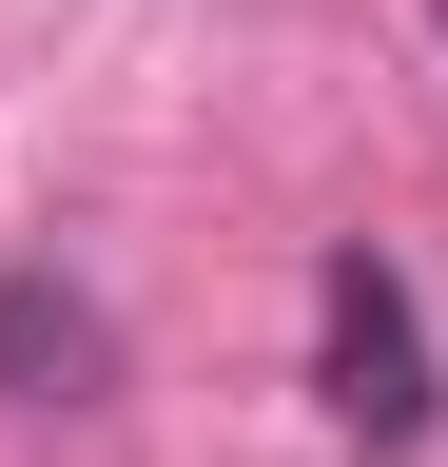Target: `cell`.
<instances>
[{
  "mask_svg": "<svg viewBox=\"0 0 448 467\" xmlns=\"http://www.w3.org/2000/svg\"><path fill=\"white\" fill-rule=\"evenodd\" d=\"M312 389H331V429L351 448H429V312H410V273L390 254H331L312 273Z\"/></svg>",
  "mask_w": 448,
  "mask_h": 467,
  "instance_id": "1",
  "label": "cell"
},
{
  "mask_svg": "<svg viewBox=\"0 0 448 467\" xmlns=\"http://www.w3.org/2000/svg\"><path fill=\"white\" fill-rule=\"evenodd\" d=\"M0 370H20V389H78V370H98V312L20 273V292H0Z\"/></svg>",
  "mask_w": 448,
  "mask_h": 467,
  "instance_id": "2",
  "label": "cell"
},
{
  "mask_svg": "<svg viewBox=\"0 0 448 467\" xmlns=\"http://www.w3.org/2000/svg\"><path fill=\"white\" fill-rule=\"evenodd\" d=\"M429 20H448V0H429Z\"/></svg>",
  "mask_w": 448,
  "mask_h": 467,
  "instance_id": "3",
  "label": "cell"
}]
</instances>
